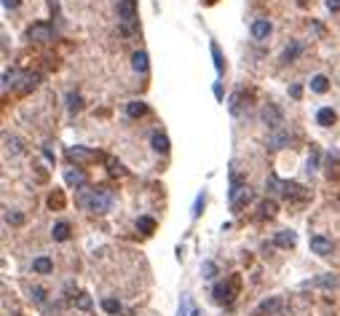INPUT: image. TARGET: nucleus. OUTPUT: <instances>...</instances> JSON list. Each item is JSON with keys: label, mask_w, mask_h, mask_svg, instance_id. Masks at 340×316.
<instances>
[{"label": "nucleus", "mask_w": 340, "mask_h": 316, "mask_svg": "<svg viewBox=\"0 0 340 316\" xmlns=\"http://www.w3.org/2000/svg\"><path fill=\"white\" fill-rule=\"evenodd\" d=\"M78 204L86 206L94 214H105L113 206V190L107 188H91V190H81L78 193Z\"/></svg>", "instance_id": "f257e3e1"}, {"label": "nucleus", "mask_w": 340, "mask_h": 316, "mask_svg": "<svg viewBox=\"0 0 340 316\" xmlns=\"http://www.w3.org/2000/svg\"><path fill=\"white\" fill-rule=\"evenodd\" d=\"M118 19L123 25V33H137V0H118Z\"/></svg>", "instance_id": "f03ea898"}, {"label": "nucleus", "mask_w": 340, "mask_h": 316, "mask_svg": "<svg viewBox=\"0 0 340 316\" xmlns=\"http://www.w3.org/2000/svg\"><path fill=\"white\" fill-rule=\"evenodd\" d=\"M236 289H238V276H230V281L214 284V300H217V303H222V305H228L230 300H233Z\"/></svg>", "instance_id": "7ed1b4c3"}, {"label": "nucleus", "mask_w": 340, "mask_h": 316, "mask_svg": "<svg viewBox=\"0 0 340 316\" xmlns=\"http://www.w3.org/2000/svg\"><path fill=\"white\" fill-rule=\"evenodd\" d=\"M262 123H265V126L270 129V132H276V129H281L284 126V115H281V110L276 105H265L262 107Z\"/></svg>", "instance_id": "20e7f679"}, {"label": "nucleus", "mask_w": 340, "mask_h": 316, "mask_svg": "<svg viewBox=\"0 0 340 316\" xmlns=\"http://www.w3.org/2000/svg\"><path fill=\"white\" fill-rule=\"evenodd\" d=\"M281 196L287 198V201H305V198H308V190L303 188V185H297V182H284Z\"/></svg>", "instance_id": "39448f33"}, {"label": "nucleus", "mask_w": 340, "mask_h": 316, "mask_svg": "<svg viewBox=\"0 0 340 316\" xmlns=\"http://www.w3.org/2000/svg\"><path fill=\"white\" fill-rule=\"evenodd\" d=\"M27 38L30 41H51L54 38V30H51V25H43V22H38V25H33L27 30Z\"/></svg>", "instance_id": "423d86ee"}, {"label": "nucleus", "mask_w": 340, "mask_h": 316, "mask_svg": "<svg viewBox=\"0 0 340 316\" xmlns=\"http://www.w3.org/2000/svg\"><path fill=\"white\" fill-rule=\"evenodd\" d=\"M311 252L327 257L329 252H332V241H329V238H324V236H311Z\"/></svg>", "instance_id": "0eeeda50"}, {"label": "nucleus", "mask_w": 340, "mask_h": 316, "mask_svg": "<svg viewBox=\"0 0 340 316\" xmlns=\"http://www.w3.org/2000/svg\"><path fill=\"white\" fill-rule=\"evenodd\" d=\"M289 142V129H276L273 134H270V140H268V145H270V150H279V148H284V145Z\"/></svg>", "instance_id": "6e6552de"}, {"label": "nucleus", "mask_w": 340, "mask_h": 316, "mask_svg": "<svg viewBox=\"0 0 340 316\" xmlns=\"http://www.w3.org/2000/svg\"><path fill=\"white\" fill-rule=\"evenodd\" d=\"M67 156H70L73 161H78V164H83V161H94V158H99L94 150H86V148H67Z\"/></svg>", "instance_id": "1a4fd4ad"}, {"label": "nucleus", "mask_w": 340, "mask_h": 316, "mask_svg": "<svg viewBox=\"0 0 340 316\" xmlns=\"http://www.w3.org/2000/svg\"><path fill=\"white\" fill-rule=\"evenodd\" d=\"M38 83H41V75L25 73V75H22V83H17V94H27V91H33Z\"/></svg>", "instance_id": "9d476101"}, {"label": "nucleus", "mask_w": 340, "mask_h": 316, "mask_svg": "<svg viewBox=\"0 0 340 316\" xmlns=\"http://www.w3.org/2000/svg\"><path fill=\"white\" fill-rule=\"evenodd\" d=\"M273 244H276V246H284V249H289V246L297 244V233H295V230H279V233H276V238H273Z\"/></svg>", "instance_id": "9b49d317"}, {"label": "nucleus", "mask_w": 340, "mask_h": 316, "mask_svg": "<svg viewBox=\"0 0 340 316\" xmlns=\"http://www.w3.org/2000/svg\"><path fill=\"white\" fill-rule=\"evenodd\" d=\"M281 308H284V300L281 297H268V300H262V303H260L257 311L270 316V313H281Z\"/></svg>", "instance_id": "f8f14e48"}, {"label": "nucleus", "mask_w": 340, "mask_h": 316, "mask_svg": "<svg viewBox=\"0 0 340 316\" xmlns=\"http://www.w3.org/2000/svg\"><path fill=\"white\" fill-rule=\"evenodd\" d=\"M270 30H273V27H270L268 19H257L252 25V38H254V41H265V38L270 35Z\"/></svg>", "instance_id": "ddd939ff"}, {"label": "nucleus", "mask_w": 340, "mask_h": 316, "mask_svg": "<svg viewBox=\"0 0 340 316\" xmlns=\"http://www.w3.org/2000/svg\"><path fill=\"white\" fill-rule=\"evenodd\" d=\"M335 121H337V113L332 110V107H321V110L316 113V123H319V126H332Z\"/></svg>", "instance_id": "4468645a"}, {"label": "nucleus", "mask_w": 340, "mask_h": 316, "mask_svg": "<svg viewBox=\"0 0 340 316\" xmlns=\"http://www.w3.org/2000/svg\"><path fill=\"white\" fill-rule=\"evenodd\" d=\"M150 142H153V150H158V153H169V137H166L164 132H153Z\"/></svg>", "instance_id": "2eb2a0df"}, {"label": "nucleus", "mask_w": 340, "mask_h": 316, "mask_svg": "<svg viewBox=\"0 0 340 316\" xmlns=\"http://www.w3.org/2000/svg\"><path fill=\"white\" fill-rule=\"evenodd\" d=\"M54 271V263L49 257H35L33 260V273H41V276H46V273H51Z\"/></svg>", "instance_id": "dca6fc26"}, {"label": "nucleus", "mask_w": 340, "mask_h": 316, "mask_svg": "<svg viewBox=\"0 0 340 316\" xmlns=\"http://www.w3.org/2000/svg\"><path fill=\"white\" fill-rule=\"evenodd\" d=\"M145 113H148V105L140 102V99H134V102L126 105V115H129V118H142Z\"/></svg>", "instance_id": "f3484780"}, {"label": "nucleus", "mask_w": 340, "mask_h": 316, "mask_svg": "<svg viewBox=\"0 0 340 316\" xmlns=\"http://www.w3.org/2000/svg\"><path fill=\"white\" fill-rule=\"evenodd\" d=\"M249 201H252V190H249V188H244L241 193H238V196L233 198V201H230V206H233V212H241Z\"/></svg>", "instance_id": "a211bd4d"}, {"label": "nucleus", "mask_w": 340, "mask_h": 316, "mask_svg": "<svg viewBox=\"0 0 340 316\" xmlns=\"http://www.w3.org/2000/svg\"><path fill=\"white\" fill-rule=\"evenodd\" d=\"M209 49H212V57H214V70H217V73L222 75V73H225V59H222V51H220L217 41H212V43H209Z\"/></svg>", "instance_id": "6ab92c4d"}, {"label": "nucleus", "mask_w": 340, "mask_h": 316, "mask_svg": "<svg viewBox=\"0 0 340 316\" xmlns=\"http://www.w3.org/2000/svg\"><path fill=\"white\" fill-rule=\"evenodd\" d=\"M131 65H134V70H137V73H148V67H150L148 54H145V51H137L134 57H131Z\"/></svg>", "instance_id": "aec40b11"}, {"label": "nucleus", "mask_w": 340, "mask_h": 316, "mask_svg": "<svg viewBox=\"0 0 340 316\" xmlns=\"http://www.w3.org/2000/svg\"><path fill=\"white\" fill-rule=\"evenodd\" d=\"M51 236L57 238V241H67V238H70V225H67V222H57V225L51 228Z\"/></svg>", "instance_id": "412c9836"}, {"label": "nucleus", "mask_w": 340, "mask_h": 316, "mask_svg": "<svg viewBox=\"0 0 340 316\" xmlns=\"http://www.w3.org/2000/svg\"><path fill=\"white\" fill-rule=\"evenodd\" d=\"M327 89H329L327 75H313V78H311V91H316V94H324Z\"/></svg>", "instance_id": "4be33fe9"}, {"label": "nucleus", "mask_w": 340, "mask_h": 316, "mask_svg": "<svg viewBox=\"0 0 340 316\" xmlns=\"http://www.w3.org/2000/svg\"><path fill=\"white\" fill-rule=\"evenodd\" d=\"M313 284L316 287H340V276H332V273H327V276H319V279H313Z\"/></svg>", "instance_id": "5701e85b"}, {"label": "nucleus", "mask_w": 340, "mask_h": 316, "mask_svg": "<svg viewBox=\"0 0 340 316\" xmlns=\"http://www.w3.org/2000/svg\"><path fill=\"white\" fill-rule=\"evenodd\" d=\"M300 51H303V46L295 41V43H289L287 49H284V57H281V59H284V62H295V59L300 57Z\"/></svg>", "instance_id": "b1692460"}, {"label": "nucleus", "mask_w": 340, "mask_h": 316, "mask_svg": "<svg viewBox=\"0 0 340 316\" xmlns=\"http://www.w3.org/2000/svg\"><path fill=\"white\" fill-rule=\"evenodd\" d=\"M137 228H140L142 233H153V230H156V220L148 217V214H142V217L137 220Z\"/></svg>", "instance_id": "393cba45"}, {"label": "nucleus", "mask_w": 340, "mask_h": 316, "mask_svg": "<svg viewBox=\"0 0 340 316\" xmlns=\"http://www.w3.org/2000/svg\"><path fill=\"white\" fill-rule=\"evenodd\" d=\"M83 107V99H81V94H75V91H70V94H67V110L70 113H78Z\"/></svg>", "instance_id": "a878e982"}, {"label": "nucleus", "mask_w": 340, "mask_h": 316, "mask_svg": "<svg viewBox=\"0 0 340 316\" xmlns=\"http://www.w3.org/2000/svg\"><path fill=\"white\" fill-rule=\"evenodd\" d=\"M67 185H78V188H86V177L81 172H67Z\"/></svg>", "instance_id": "bb28decb"}, {"label": "nucleus", "mask_w": 340, "mask_h": 316, "mask_svg": "<svg viewBox=\"0 0 340 316\" xmlns=\"http://www.w3.org/2000/svg\"><path fill=\"white\" fill-rule=\"evenodd\" d=\"M102 308H105L107 313H121V303L115 297H105L102 300Z\"/></svg>", "instance_id": "cd10ccee"}, {"label": "nucleus", "mask_w": 340, "mask_h": 316, "mask_svg": "<svg viewBox=\"0 0 340 316\" xmlns=\"http://www.w3.org/2000/svg\"><path fill=\"white\" fill-rule=\"evenodd\" d=\"M201 273H204V279H214V273H217V265H214L212 260H206V263L201 265Z\"/></svg>", "instance_id": "c85d7f7f"}, {"label": "nucleus", "mask_w": 340, "mask_h": 316, "mask_svg": "<svg viewBox=\"0 0 340 316\" xmlns=\"http://www.w3.org/2000/svg\"><path fill=\"white\" fill-rule=\"evenodd\" d=\"M204 204H206V193L201 190V193L196 196V204H193V217H198V214H201V209H204Z\"/></svg>", "instance_id": "c756f323"}, {"label": "nucleus", "mask_w": 340, "mask_h": 316, "mask_svg": "<svg viewBox=\"0 0 340 316\" xmlns=\"http://www.w3.org/2000/svg\"><path fill=\"white\" fill-rule=\"evenodd\" d=\"M238 105H241V91H233V94H230V102H228L233 115H238Z\"/></svg>", "instance_id": "7c9ffc66"}, {"label": "nucleus", "mask_w": 340, "mask_h": 316, "mask_svg": "<svg viewBox=\"0 0 340 316\" xmlns=\"http://www.w3.org/2000/svg\"><path fill=\"white\" fill-rule=\"evenodd\" d=\"M6 222H9V225H22V222H25V217H22L19 212H6Z\"/></svg>", "instance_id": "2f4dec72"}, {"label": "nucleus", "mask_w": 340, "mask_h": 316, "mask_svg": "<svg viewBox=\"0 0 340 316\" xmlns=\"http://www.w3.org/2000/svg\"><path fill=\"white\" fill-rule=\"evenodd\" d=\"M75 305H78L81 311H91V297H89V295H78V300H75Z\"/></svg>", "instance_id": "473e14b6"}, {"label": "nucleus", "mask_w": 340, "mask_h": 316, "mask_svg": "<svg viewBox=\"0 0 340 316\" xmlns=\"http://www.w3.org/2000/svg\"><path fill=\"white\" fill-rule=\"evenodd\" d=\"M273 212H276V204H273V201H265V204H262V217H270Z\"/></svg>", "instance_id": "72a5a7b5"}, {"label": "nucleus", "mask_w": 340, "mask_h": 316, "mask_svg": "<svg viewBox=\"0 0 340 316\" xmlns=\"http://www.w3.org/2000/svg\"><path fill=\"white\" fill-rule=\"evenodd\" d=\"M33 297H35V303H43L46 300V292L41 287H33Z\"/></svg>", "instance_id": "f704fd0d"}, {"label": "nucleus", "mask_w": 340, "mask_h": 316, "mask_svg": "<svg viewBox=\"0 0 340 316\" xmlns=\"http://www.w3.org/2000/svg\"><path fill=\"white\" fill-rule=\"evenodd\" d=\"M6 145H9V150H14V153H19V140H9V137H6Z\"/></svg>", "instance_id": "c9c22d12"}, {"label": "nucleus", "mask_w": 340, "mask_h": 316, "mask_svg": "<svg viewBox=\"0 0 340 316\" xmlns=\"http://www.w3.org/2000/svg\"><path fill=\"white\" fill-rule=\"evenodd\" d=\"M327 9H329L332 14H337V11H340V0H327Z\"/></svg>", "instance_id": "e433bc0d"}, {"label": "nucleus", "mask_w": 340, "mask_h": 316, "mask_svg": "<svg viewBox=\"0 0 340 316\" xmlns=\"http://www.w3.org/2000/svg\"><path fill=\"white\" fill-rule=\"evenodd\" d=\"M289 94L295 97V99H300V94H303V89H300L297 83H295V86H289Z\"/></svg>", "instance_id": "4c0bfd02"}, {"label": "nucleus", "mask_w": 340, "mask_h": 316, "mask_svg": "<svg viewBox=\"0 0 340 316\" xmlns=\"http://www.w3.org/2000/svg\"><path fill=\"white\" fill-rule=\"evenodd\" d=\"M177 316H188V300H182V303H180V311H177Z\"/></svg>", "instance_id": "58836bf2"}, {"label": "nucleus", "mask_w": 340, "mask_h": 316, "mask_svg": "<svg viewBox=\"0 0 340 316\" xmlns=\"http://www.w3.org/2000/svg\"><path fill=\"white\" fill-rule=\"evenodd\" d=\"M3 6H6V9H19V0H3Z\"/></svg>", "instance_id": "ea45409f"}, {"label": "nucleus", "mask_w": 340, "mask_h": 316, "mask_svg": "<svg viewBox=\"0 0 340 316\" xmlns=\"http://www.w3.org/2000/svg\"><path fill=\"white\" fill-rule=\"evenodd\" d=\"M214 97L222 99V86H220V83H214Z\"/></svg>", "instance_id": "a19ab883"}, {"label": "nucleus", "mask_w": 340, "mask_h": 316, "mask_svg": "<svg viewBox=\"0 0 340 316\" xmlns=\"http://www.w3.org/2000/svg\"><path fill=\"white\" fill-rule=\"evenodd\" d=\"M190 316H201V311H193V313H190Z\"/></svg>", "instance_id": "79ce46f5"}]
</instances>
